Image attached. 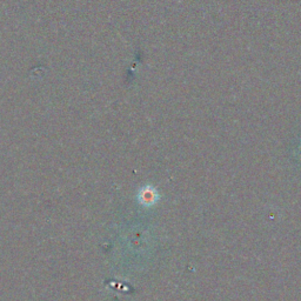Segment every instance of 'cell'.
Masks as SVG:
<instances>
[{
	"label": "cell",
	"instance_id": "6da1fadb",
	"mask_svg": "<svg viewBox=\"0 0 301 301\" xmlns=\"http://www.w3.org/2000/svg\"><path fill=\"white\" fill-rule=\"evenodd\" d=\"M139 200H140V204L142 205H154L158 202V193L153 187H144L139 193Z\"/></svg>",
	"mask_w": 301,
	"mask_h": 301
}]
</instances>
